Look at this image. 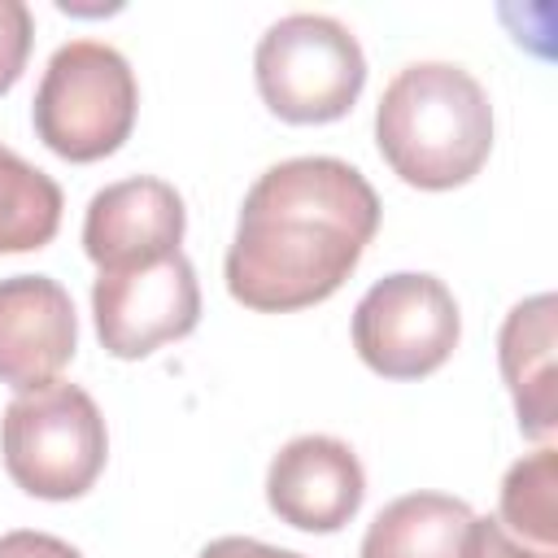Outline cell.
Returning <instances> with one entry per match:
<instances>
[{
	"label": "cell",
	"mask_w": 558,
	"mask_h": 558,
	"mask_svg": "<svg viewBox=\"0 0 558 558\" xmlns=\"http://www.w3.org/2000/svg\"><path fill=\"white\" fill-rule=\"evenodd\" d=\"M384 161L414 187L445 192L480 174L493 148V105L480 78L449 61L397 70L375 109Z\"/></svg>",
	"instance_id": "obj_2"
},
{
	"label": "cell",
	"mask_w": 558,
	"mask_h": 558,
	"mask_svg": "<svg viewBox=\"0 0 558 558\" xmlns=\"http://www.w3.org/2000/svg\"><path fill=\"white\" fill-rule=\"evenodd\" d=\"M0 558H83V554L70 541L48 536V532H4Z\"/></svg>",
	"instance_id": "obj_17"
},
{
	"label": "cell",
	"mask_w": 558,
	"mask_h": 558,
	"mask_svg": "<svg viewBox=\"0 0 558 558\" xmlns=\"http://www.w3.org/2000/svg\"><path fill=\"white\" fill-rule=\"evenodd\" d=\"M78 318L70 292L48 275L0 279V384L35 392L74 357Z\"/></svg>",
	"instance_id": "obj_9"
},
{
	"label": "cell",
	"mask_w": 558,
	"mask_h": 558,
	"mask_svg": "<svg viewBox=\"0 0 558 558\" xmlns=\"http://www.w3.org/2000/svg\"><path fill=\"white\" fill-rule=\"evenodd\" d=\"M96 336L113 357H148L170 340H183L201 318L196 270L183 253L131 262L96 275L92 288Z\"/></svg>",
	"instance_id": "obj_7"
},
{
	"label": "cell",
	"mask_w": 558,
	"mask_h": 558,
	"mask_svg": "<svg viewBox=\"0 0 558 558\" xmlns=\"http://www.w3.org/2000/svg\"><path fill=\"white\" fill-rule=\"evenodd\" d=\"M379 231V196L340 157H288L240 205L227 288L240 305L288 314L327 301Z\"/></svg>",
	"instance_id": "obj_1"
},
{
	"label": "cell",
	"mask_w": 558,
	"mask_h": 558,
	"mask_svg": "<svg viewBox=\"0 0 558 558\" xmlns=\"http://www.w3.org/2000/svg\"><path fill=\"white\" fill-rule=\"evenodd\" d=\"M257 92L283 122H336L366 87L357 35L327 13H288L257 39Z\"/></svg>",
	"instance_id": "obj_5"
},
{
	"label": "cell",
	"mask_w": 558,
	"mask_h": 558,
	"mask_svg": "<svg viewBox=\"0 0 558 558\" xmlns=\"http://www.w3.org/2000/svg\"><path fill=\"white\" fill-rule=\"evenodd\" d=\"M183 227H187L183 196L166 179L135 174L100 187L87 201L83 248L100 270H113V266L179 253Z\"/></svg>",
	"instance_id": "obj_10"
},
{
	"label": "cell",
	"mask_w": 558,
	"mask_h": 558,
	"mask_svg": "<svg viewBox=\"0 0 558 558\" xmlns=\"http://www.w3.org/2000/svg\"><path fill=\"white\" fill-rule=\"evenodd\" d=\"M554 296L519 301L497 336L501 379L514 397L519 427L536 440H549L558 427V375H554Z\"/></svg>",
	"instance_id": "obj_11"
},
{
	"label": "cell",
	"mask_w": 558,
	"mask_h": 558,
	"mask_svg": "<svg viewBox=\"0 0 558 558\" xmlns=\"http://www.w3.org/2000/svg\"><path fill=\"white\" fill-rule=\"evenodd\" d=\"M61 227V187L0 144V253L44 248Z\"/></svg>",
	"instance_id": "obj_13"
},
{
	"label": "cell",
	"mask_w": 558,
	"mask_h": 558,
	"mask_svg": "<svg viewBox=\"0 0 558 558\" xmlns=\"http://www.w3.org/2000/svg\"><path fill=\"white\" fill-rule=\"evenodd\" d=\"M514 541L558 554V453L545 445L519 458L501 480V506L493 514Z\"/></svg>",
	"instance_id": "obj_14"
},
{
	"label": "cell",
	"mask_w": 558,
	"mask_h": 558,
	"mask_svg": "<svg viewBox=\"0 0 558 558\" xmlns=\"http://www.w3.org/2000/svg\"><path fill=\"white\" fill-rule=\"evenodd\" d=\"M471 523L475 514L458 497L405 493L371 519L362 536V558H466Z\"/></svg>",
	"instance_id": "obj_12"
},
{
	"label": "cell",
	"mask_w": 558,
	"mask_h": 558,
	"mask_svg": "<svg viewBox=\"0 0 558 558\" xmlns=\"http://www.w3.org/2000/svg\"><path fill=\"white\" fill-rule=\"evenodd\" d=\"M35 22L22 0H0V96L22 78L26 57H31Z\"/></svg>",
	"instance_id": "obj_15"
},
{
	"label": "cell",
	"mask_w": 558,
	"mask_h": 558,
	"mask_svg": "<svg viewBox=\"0 0 558 558\" xmlns=\"http://www.w3.org/2000/svg\"><path fill=\"white\" fill-rule=\"evenodd\" d=\"M0 449L9 480L44 501L83 497L109 458L96 401L78 384H44L4 405Z\"/></svg>",
	"instance_id": "obj_4"
},
{
	"label": "cell",
	"mask_w": 558,
	"mask_h": 558,
	"mask_svg": "<svg viewBox=\"0 0 558 558\" xmlns=\"http://www.w3.org/2000/svg\"><path fill=\"white\" fill-rule=\"evenodd\" d=\"M466 558H558L554 549H532L514 541L497 519H475L471 523V554Z\"/></svg>",
	"instance_id": "obj_16"
},
{
	"label": "cell",
	"mask_w": 558,
	"mask_h": 558,
	"mask_svg": "<svg viewBox=\"0 0 558 558\" xmlns=\"http://www.w3.org/2000/svg\"><path fill=\"white\" fill-rule=\"evenodd\" d=\"M140 92L126 57L100 39H70L48 57L31 118L35 135L65 161H100L135 126Z\"/></svg>",
	"instance_id": "obj_3"
},
{
	"label": "cell",
	"mask_w": 558,
	"mask_h": 558,
	"mask_svg": "<svg viewBox=\"0 0 558 558\" xmlns=\"http://www.w3.org/2000/svg\"><path fill=\"white\" fill-rule=\"evenodd\" d=\"M366 497L357 453L336 436L288 440L266 471L270 510L301 532H340Z\"/></svg>",
	"instance_id": "obj_8"
},
{
	"label": "cell",
	"mask_w": 558,
	"mask_h": 558,
	"mask_svg": "<svg viewBox=\"0 0 558 558\" xmlns=\"http://www.w3.org/2000/svg\"><path fill=\"white\" fill-rule=\"evenodd\" d=\"M462 318L436 275L397 270L366 288L353 310V349L384 379H423L449 362Z\"/></svg>",
	"instance_id": "obj_6"
},
{
	"label": "cell",
	"mask_w": 558,
	"mask_h": 558,
	"mask_svg": "<svg viewBox=\"0 0 558 558\" xmlns=\"http://www.w3.org/2000/svg\"><path fill=\"white\" fill-rule=\"evenodd\" d=\"M196 558H305V554H292V549H279V545H262L253 536H218Z\"/></svg>",
	"instance_id": "obj_18"
}]
</instances>
